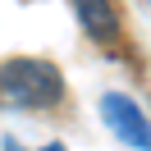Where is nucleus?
Wrapping results in <instances>:
<instances>
[{"label": "nucleus", "mask_w": 151, "mask_h": 151, "mask_svg": "<svg viewBox=\"0 0 151 151\" xmlns=\"http://www.w3.org/2000/svg\"><path fill=\"white\" fill-rule=\"evenodd\" d=\"M0 96L19 110H50L64 101V73L50 60L14 55L0 64Z\"/></svg>", "instance_id": "nucleus-1"}, {"label": "nucleus", "mask_w": 151, "mask_h": 151, "mask_svg": "<svg viewBox=\"0 0 151 151\" xmlns=\"http://www.w3.org/2000/svg\"><path fill=\"white\" fill-rule=\"evenodd\" d=\"M101 110H105L110 133L124 142V147H133V151H147V147H151L147 114H142V105L133 101V96H124V92H105V96H101Z\"/></svg>", "instance_id": "nucleus-2"}, {"label": "nucleus", "mask_w": 151, "mask_h": 151, "mask_svg": "<svg viewBox=\"0 0 151 151\" xmlns=\"http://www.w3.org/2000/svg\"><path fill=\"white\" fill-rule=\"evenodd\" d=\"M73 14H78V23H83V32L92 41H101V46H110V41L124 37L119 5H114V0H73Z\"/></svg>", "instance_id": "nucleus-3"}, {"label": "nucleus", "mask_w": 151, "mask_h": 151, "mask_svg": "<svg viewBox=\"0 0 151 151\" xmlns=\"http://www.w3.org/2000/svg\"><path fill=\"white\" fill-rule=\"evenodd\" d=\"M41 151H64V147H60V142H50V147H41Z\"/></svg>", "instance_id": "nucleus-4"}]
</instances>
